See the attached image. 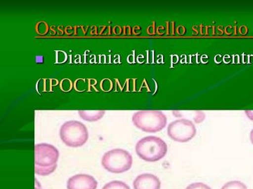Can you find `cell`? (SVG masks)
I'll list each match as a JSON object with an SVG mask.
<instances>
[{"label": "cell", "instance_id": "cb8c5ba5", "mask_svg": "<svg viewBox=\"0 0 253 189\" xmlns=\"http://www.w3.org/2000/svg\"><path fill=\"white\" fill-rule=\"evenodd\" d=\"M245 114H246V117L249 118L250 120H251V121H252V122H253V111H251V110L245 111Z\"/></svg>", "mask_w": 253, "mask_h": 189}, {"label": "cell", "instance_id": "83f0119b", "mask_svg": "<svg viewBox=\"0 0 253 189\" xmlns=\"http://www.w3.org/2000/svg\"><path fill=\"white\" fill-rule=\"evenodd\" d=\"M42 189L41 185L38 183V180H36V189Z\"/></svg>", "mask_w": 253, "mask_h": 189}, {"label": "cell", "instance_id": "4fadbf2b", "mask_svg": "<svg viewBox=\"0 0 253 189\" xmlns=\"http://www.w3.org/2000/svg\"><path fill=\"white\" fill-rule=\"evenodd\" d=\"M60 86H61V91H64V92H69L72 90L73 83L71 79H64L60 83Z\"/></svg>", "mask_w": 253, "mask_h": 189}, {"label": "cell", "instance_id": "5b68a950", "mask_svg": "<svg viewBox=\"0 0 253 189\" xmlns=\"http://www.w3.org/2000/svg\"><path fill=\"white\" fill-rule=\"evenodd\" d=\"M60 137L70 147H81L87 142L89 132L86 126L78 121H69L61 126Z\"/></svg>", "mask_w": 253, "mask_h": 189}, {"label": "cell", "instance_id": "52a82bcc", "mask_svg": "<svg viewBox=\"0 0 253 189\" xmlns=\"http://www.w3.org/2000/svg\"><path fill=\"white\" fill-rule=\"evenodd\" d=\"M98 182L94 177L86 174H79L70 177L67 182L68 189H96Z\"/></svg>", "mask_w": 253, "mask_h": 189}, {"label": "cell", "instance_id": "e0dca14e", "mask_svg": "<svg viewBox=\"0 0 253 189\" xmlns=\"http://www.w3.org/2000/svg\"><path fill=\"white\" fill-rule=\"evenodd\" d=\"M111 28L110 26H102L101 31L99 32L100 35H110L111 34Z\"/></svg>", "mask_w": 253, "mask_h": 189}, {"label": "cell", "instance_id": "7a4b0ae2", "mask_svg": "<svg viewBox=\"0 0 253 189\" xmlns=\"http://www.w3.org/2000/svg\"><path fill=\"white\" fill-rule=\"evenodd\" d=\"M168 145L161 137L147 136L138 141L135 151L138 157L146 162H157L166 157Z\"/></svg>", "mask_w": 253, "mask_h": 189}, {"label": "cell", "instance_id": "8992f818", "mask_svg": "<svg viewBox=\"0 0 253 189\" xmlns=\"http://www.w3.org/2000/svg\"><path fill=\"white\" fill-rule=\"evenodd\" d=\"M167 132L171 140L184 143L194 139L197 130L194 122L189 119H181L171 122Z\"/></svg>", "mask_w": 253, "mask_h": 189}, {"label": "cell", "instance_id": "ac0fdd59", "mask_svg": "<svg viewBox=\"0 0 253 189\" xmlns=\"http://www.w3.org/2000/svg\"><path fill=\"white\" fill-rule=\"evenodd\" d=\"M175 32L176 34H179V35H184L186 33V30L184 26H179L176 28Z\"/></svg>", "mask_w": 253, "mask_h": 189}, {"label": "cell", "instance_id": "9c48e42d", "mask_svg": "<svg viewBox=\"0 0 253 189\" xmlns=\"http://www.w3.org/2000/svg\"><path fill=\"white\" fill-rule=\"evenodd\" d=\"M105 114H106V111L105 110L78 111V114H79L80 117H81L83 120L89 122H97V121L100 120V119L104 117Z\"/></svg>", "mask_w": 253, "mask_h": 189}, {"label": "cell", "instance_id": "4316f807", "mask_svg": "<svg viewBox=\"0 0 253 189\" xmlns=\"http://www.w3.org/2000/svg\"><path fill=\"white\" fill-rule=\"evenodd\" d=\"M166 31V28L163 27V26H160L157 28V33L158 34H163V32Z\"/></svg>", "mask_w": 253, "mask_h": 189}, {"label": "cell", "instance_id": "5bb4252c", "mask_svg": "<svg viewBox=\"0 0 253 189\" xmlns=\"http://www.w3.org/2000/svg\"><path fill=\"white\" fill-rule=\"evenodd\" d=\"M101 90L104 92H109L113 89V81L109 79H104L100 84Z\"/></svg>", "mask_w": 253, "mask_h": 189}, {"label": "cell", "instance_id": "9a60e30c", "mask_svg": "<svg viewBox=\"0 0 253 189\" xmlns=\"http://www.w3.org/2000/svg\"><path fill=\"white\" fill-rule=\"evenodd\" d=\"M185 189H212L211 187L203 183V182H194V183L190 184L186 187Z\"/></svg>", "mask_w": 253, "mask_h": 189}, {"label": "cell", "instance_id": "d6986e66", "mask_svg": "<svg viewBox=\"0 0 253 189\" xmlns=\"http://www.w3.org/2000/svg\"><path fill=\"white\" fill-rule=\"evenodd\" d=\"M239 32L241 35L245 36L249 32V29L246 26H240L239 28Z\"/></svg>", "mask_w": 253, "mask_h": 189}, {"label": "cell", "instance_id": "7402d4cb", "mask_svg": "<svg viewBox=\"0 0 253 189\" xmlns=\"http://www.w3.org/2000/svg\"><path fill=\"white\" fill-rule=\"evenodd\" d=\"M154 25L155 23L153 24V26H150L148 28V34H150V35H154V34H156V28H155Z\"/></svg>", "mask_w": 253, "mask_h": 189}, {"label": "cell", "instance_id": "44dd1931", "mask_svg": "<svg viewBox=\"0 0 253 189\" xmlns=\"http://www.w3.org/2000/svg\"><path fill=\"white\" fill-rule=\"evenodd\" d=\"M123 32L125 35H131V28L129 27V26H125L124 28H123Z\"/></svg>", "mask_w": 253, "mask_h": 189}, {"label": "cell", "instance_id": "ba28073f", "mask_svg": "<svg viewBox=\"0 0 253 189\" xmlns=\"http://www.w3.org/2000/svg\"><path fill=\"white\" fill-rule=\"evenodd\" d=\"M161 187L160 179L151 173L141 174L133 182L134 189H161Z\"/></svg>", "mask_w": 253, "mask_h": 189}, {"label": "cell", "instance_id": "3957f363", "mask_svg": "<svg viewBox=\"0 0 253 189\" xmlns=\"http://www.w3.org/2000/svg\"><path fill=\"white\" fill-rule=\"evenodd\" d=\"M168 119L161 111L142 110L134 113L132 123L139 130L150 133L159 132L166 127Z\"/></svg>", "mask_w": 253, "mask_h": 189}, {"label": "cell", "instance_id": "d4e9b609", "mask_svg": "<svg viewBox=\"0 0 253 189\" xmlns=\"http://www.w3.org/2000/svg\"><path fill=\"white\" fill-rule=\"evenodd\" d=\"M215 32H217L216 34L218 35H222L224 34V30H223L222 26H218L215 29Z\"/></svg>", "mask_w": 253, "mask_h": 189}, {"label": "cell", "instance_id": "2e32d148", "mask_svg": "<svg viewBox=\"0 0 253 189\" xmlns=\"http://www.w3.org/2000/svg\"><path fill=\"white\" fill-rule=\"evenodd\" d=\"M174 25L175 23L174 22H167L166 23V32L167 34L169 35H172L175 32V28H174Z\"/></svg>", "mask_w": 253, "mask_h": 189}, {"label": "cell", "instance_id": "30bf717a", "mask_svg": "<svg viewBox=\"0 0 253 189\" xmlns=\"http://www.w3.org/2000/svg\"><path fill=\"white\" fill-rule=\"evenodd\" d=\"M221 189H248V187L241 181H229L222 186Z\"/></svg>", "mask_w": 253, "mask_h": 189}, {"label": "cell", "instance_id": "6da1fadb", "mask_svg": "<svg viewBox=\"0 0 253 189\" xmlns=\"http://www.w3.org/2000/svg\"><path fill=\"white\" fill-rule=\"evenodd\" d=\"M59 152L51 144L41 143L35 147V172L40 176H48L57 168Z\"/></svg>", "mask_w": 253, "mask_h": 189}, {"label": "cell", "instance_id": "277c9868", "mask_svg": "<svg viewBox=\"0 0 253 189\" xmlns=\"http://www.w3.org/2000/svg\"><path fill=\"white\" fill-rule=\"evenodd\" d=\"M133 158L127 151L115 149L106 152L101 159V165L111 173L121 174L130 170Z\"/></svg>", "mask_w": 253, "mask_h": 189}, {"label": "cell", "instance_id": "f1b7e54d", "mask_svg": "<svg viewBox=\"0 0 253 189\" xmlns=\"http://www.w3.org/2000/svg\"><path fill=\"white\" fill-rule=\"evenodd\" d=\"M250 140H251V143L253 144V129L250 133Z\"/></svg>", "mask_w": 253, "mask_h": 189}, {"label": "cell", "instance_id": "603a6c76", "mask_svg": "<svg viewBox=\"0 0 253 189\" xmlns=\"http://www.w3.org/2000/svg\"><path fill=\"white\" fill-rule=\"evenodd\" d=\"M234 29H235V28L232 27V26H229L226 27L225 30H224V32H225V33L227 35H231V34L234 32Z\"/></svg>", "mask_w": 253, "mask_h": 189}, {"label": "cell", "instance_id": "ffe728a7", "mask_svg": "<svg viewBox=\"0 0 253 189\" xmlns=\"http://www.w3.org/2000/svg\"><path fill=\"white\" fill-rule=\"evenodd\" d=\"M115 35H121L123 33V28L121 26H115L112 31Z\"/></svg>", "mask_w": 253, "mask_h": 189}, {"label": "cell", "instance_id": "8fae6325", "mask_svg": "<svg viewBox=\"0 0 253 189\" xmlns=\"http://www.w3.org/2000/svg\"><path fill=\"white\" fill-rule=\"evenodd\" d=\"M102 189H131L129 186L122 181H112L106 184Z\"/></svg>", "mask_w": 253, "mask_h": 189}, {"label": "cell", "instance_id": "7c38bea8", "mask_svg": "<svg viewBox=\"0 0 253 189\" xmlns=\"http://www.w3.org/2000/svg\"><path fill=\"white\" fill-rule=\"evenodd\" d=\"M36 32L40 35H45L49 31V27L47 23L44 21H41L37 23L36 26Z\"/></svg>", "mask_w": 253, "mask_h": 189}, {"label": "cell", "instance_id": "484cf974", "mask_svg": "<svg viewBox=\"0 0 253 189\" xmlns=\"http://www.w3.org/2000/svg\"><path fill=\"white\" fill-rule=\"evenodd\" d=\"M141 31V28L139 27V26H135V27H134L132 29V32L133 34H136V35H137V34H139V33H140V32Z\"/></svg>", "mask_w": 253, "mask_h": 189}]
</instances>
